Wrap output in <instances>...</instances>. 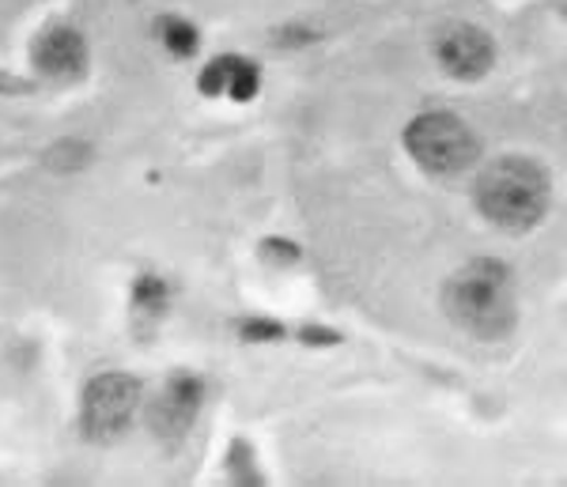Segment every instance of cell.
I'll list each match as a JSON object with an SVG mask.
<instances>
[{
  "mask_svg": "<svg viewBox=\"0 0 567 487\" xmlns=\"http://www.w3.org/2000/svg\"><path fill=\"white\" fill-rule=\"evenodd\" d=\"M27 84L23 80H16L12 72H0V95H23Z\"/></svg>",
  "mask_w": 567,
  "mask_h": 487,
  "instance_id": "obj_16",
  "label": "cell"
},
{
  "mask_svg": "<svg viewBox=\"0 0 567 487\" xmlns=\"http://www.w3.org/2000/svg\"><path fill=\"white\" fill-rule=\"evenodd\" d=\"M443 310L462 333L481 340H499L515 329V276L503 261L477 257L462 265L443 288Z\"/></svg>",
  "mask_w": 567,
  "mask_h": 487,
  "instance_id": "obj_1",
  "label": "cell"
},
{
  "mask_svg": "<svg viewBox=\"0 0 567 487\" xmlns=\"http://www.w3.org/2000/svg\"><path fill=\"white\" fill-rule=\"evenodd\" d=\"M31 61L45 80L76 84L87 72V39L72 23H50L31 42Z\"/></svg>",
  "mask_w": 567,
  "mask_h": 487,
  "instance_id": "obj_7",
  "label": "cell"
},
{
  "mask_svg": "<svg viewBox=\"0 0 567 487\" xmlns=\"http://www.w3.org/2000/svg\"><path fill=\"white\" fill-rule=\"evenodd\" d=\"M315 39H318V31H310V27H303V23H288V27H280V31H277L280 45H307Z\"/></svg>",
  "mask_w": 567,
  "mask_h": 487,
  "instance_id": "obj_14",
  "label": "cell"
},
{
  "mask_svg": "<svg viewBox=\"0 0 567 487\" xmlns=\"http://www.w3.org/2000/svg\"><path fill=\"white\" fill-rule=\"evenodd\" d=\"M435 61L454 80H484L496 64V42L477 23H446L435 34Z\"/></svg>",
  "mask_w": 567,
  "mask_h": 487,
  "instance_id": "obj_5",
  "label": "cell"
},
{
  "mask_svg": "<svg viewBox=\"0 0 567 487\" xmlns=\"http://www.w3.org/2000/svg\"><path fill=\"white\" fill-rule=\"evenodd\" d=\"M200 404H205V382L197 374H175L159 390V397L148 404V427L159 443L178 446L194 431Z\"/></svg>",
  "mask_w": 567,
  "mask_h": 487,
  "instance_id": "obj_6",
  "label": "cell"
},
{
  "mask_svg": "<svg viewBox=\"0 0 567 487\" xmlns=\"http://www.w3.org/2000/svg\"><path fill=\"white\" fill-rule=\"evenodd\" d=\"M231 64H235V53H219V58H213L200 69L197 76V87L205 99H219L227 91V80H231Z\"/></svg>",
  "mask_w": 567,
  "mask_h": 487,
  "instance_id": "obj_11",
  "label": "cell"
},
{
  "mask_svg": "<svg viewBox=\"0 0 567 487\" xmlns=\"http://www.w3.org/2000/svg\"><path fill=\"white\" fill-rule=\"evenodd\" d=\"M167 302H171V291H167V283H163L159 276H152V272L136 276L133 291H130V307H133L136 318H148V321L163 318Z\"/></svg>",
  "mask_w": 567,
  "mask_h": 487,
  "instance_id": "obj_9",
  "label": "cell"
},
{
  "mask_svg": "<svg viewBox=\"0 0 567 487\" xmlns=\"http://www.w3.org/2000/svg\"><path fill=\"white\" fill-rule=\"evenodd\" d=\"M239 336L250 340V344H272V340L284 336V325L272 318H246L239 325Z\"/></svg>",
  "mask_w": 567,
  "mask_h": 487,
  "instance_id": "obj_12",
  "label": "cell"
},
{
  "mask_svg": "<svg viewBox=\"0 0 567 487\" xmlns=\"http://www.w3.org/2000/svg\"><path fill=\"white\" fill-rule=\"evenodd\" d=\"M155 39H159L163 50H167L171 58H178V61L197 58V50H200L197 23L186 20V15H175V12H167V15H159V20H155Z\"/></svg>",
  "mask_w": 567,
  "mask_h": 487,
  "instance_id": "obj_8",
  "label": "cell"
},
{
  "mask_svg": "<svg viewBox=\"0 0 567 487\" xmlns=\"http://www.w3.org/2000/svg\"><path fill=\"white\" fill-rule=\"evenodd\" d=\"M303 344H315V348H326V344H341V333L329 325H307L303 333H299Z\"/></svg>",
  "mask_w": 567,
  "mask_h": 487,
  "instance_id": "obj_15",
  "label": "cell"
},
{
  "mask_svg": "<svg viewBox=\"0 0 567 487\" xmlns=\"http://www.w3.org/2000/svg\"><path fill=\"white\" fill-rule=\"evenodd\" d=\"M261 91V69L254 64L250 58H243V53H235V64H231V80H227V99H235V103H250L254 95Z\"/></svg>",
  "mask_w": 567,
  "mask_h": 487,
  "instance_id": "obj_10",
  "label": "cell"
},
{
  "mask_svg": "<svg viewBox=\"0 0 567 487\" xmlns=\"http://www.w3.org/2000/svg\"><path fill=\"white\" fill-rule=\"evenodd\" d=\"M144 408V382L130 371H103L84 385L80 401V427L95 446H114L130 435Z\"/></svg>",
  "mask_w": 567,
  "mask_h": 487,
  "instance_id": "obj_4",
  "label": "cell"
},
{
  "mask_svg": "<svg viewBox=\"0 0 567 487\" xmlns=\"http://www.w3.org/2000/svg\"><path fill=\"white\" fill-rule=\"evenodd\" d=\"M405 152L413 155L420 170L446 178V174H462L477 163L481 141L458 114H451V110H427V114H416L405 125Z\"/></svg>",
  "mask_w": 567,
  "mask_h": 487,
  "instance_id": "obj_3",
  "label": "cell"
},
{
  "mask_svg": "<svg viewBox=\"0 0 567 487\" xmlns=\"http://www.w3.org/2000/svg\"><path fill=\"white\" fill-rule=\"evenodd\" d=\"M261 257L265 261H272V265H296L299 261V246L296 242H288V238H265L261 242Z\"/></svg>",
  "mask_w": 567,
  "mask_h": 487,
  "instance_id": "obj_13",
  "label": "cell"
},
{
  "mask_svg": "<svg viewBox=\"0 0 567 487\" xmlns=\"http://www.w3.org/2000/svg\"><path fill=\"white\" fill-rule=\"evenodd\" d=\"M481 216L492 227L511 235H526L548 216L553 205V182L542 163L526 159V155H503L492 167L481 170L477 186H473Z\"/></svg>",
  "mask_w": 567,
  "mask_h": 487,
  "instance_id": "obj_2",
  "label": "cell"
}]
</instances>
